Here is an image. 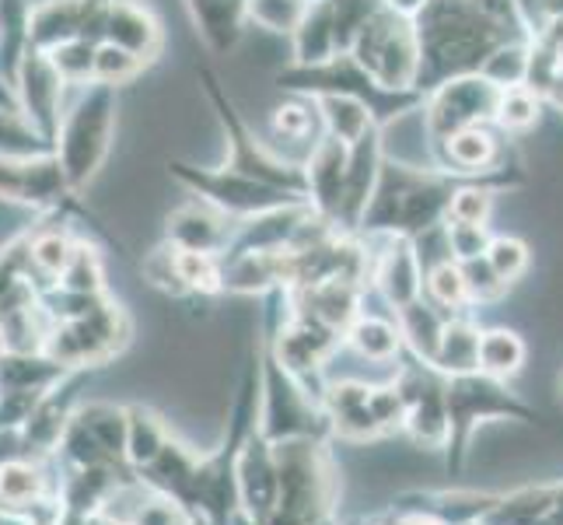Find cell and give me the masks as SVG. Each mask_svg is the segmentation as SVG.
Returning <instances> with one entry per match:
<instances>
[{
    "label": "cell",
    "instance_id": "45",
    "mask_svg": "<svg viewBox=\"0 0 563 525\" xmlns=\"http://www.w3.org/2000/svg\"><path fill=\"white\" fill-rule=\"evenodd\" d=\"M53 144L38 133L25 112L0 109V154H49Z\"/></svg>",
    "mask_w": 563,
    "mask_h": 525
},
{
    "label": "cell",
    "instance_id": "44",
    "mask_svg": "<svg viewBox=\"0 0 563 525\" xmlns=\"http://www.w3.org/2000/svg\"><path fill=\"white\" fill-rule=\"evenodd\" d=\"M151 64L144 56L130 53L115 43H99V56H95V85H109V88H123L130 81H137V77L147 70Z\"/></svg>",
    "mask_w": 563,
    "mask_h": 525
},
{
    "label": "cell",
    "instance_id": "28",
    "mask_svg": "<svg viewBox=\"0 0 563 525\" xmlns=\"http://www.w3.org/2000/svg\"><path fill=\"white\" fill-rule=\"evenodd\" d=\"M490 127L494 123H479V127H465L452 133L441 147H434L438 165L459 175H490L494 168H500V162L508 158V154L500 151V141Z\"/></svg>",
    "mask_w": 563,
    "mask_h": 525
},
{
    "label": "cell",
    "instance_id": "24",
    "mask_svg": "<svg viewBox=\"0 0 563 525\" xmlns=\"http://www.w3.org/2000/svg\"><path fill=\"white\" fill-rule=\"evenodd\" d=\"M382 162H385L382 127H372L361 141L351 144V162H346V197H343V218H340V231H346V236H357L364 210L375 197Z\"/></svg>",
    "mask_w": 563,
    "mask_h": 525
},
{
    "label": "cell",
    "instance_id": "35",
    "mask_svg": "<svg viewBox=\"0 0 563 525\" xmlns=\"http://www.w3.org/2000/svg\"><path fill=\"white\" fill-rule=\"evenodd\" d=\"M479 333L483 329L473 322L470 313L449 316L441 333V347L434 368L441 375H465V372H479Z\"/></svg>",
    "mask_w": 563,
    "mask_h": 525
},
{
    "label": "cell",
    "instance_id": "6",
    "mask_svg": "<svg viewBox=\"0 0 563 525\" xmlns=\"http://www.w3.org/2000/svg\"><path fill=\"white\" fill-rule=\"evenodd\" d=\"M115 112H120V99H115V88L109 85L81 88V99L64 112L53 154L77 197L91 186V179L109 158L115 138Z\"/></svg>",
    "mask_w": 563,
    "mask_h": 525
},
{
    "label": "cell",
    "instance_id": "47",
    "mask_svg": "<svg viewBox=\"0 0 563 525\" xmlns=\"http://www.w3.org/2000/svg\"><path fill=\"white\" fill-rule=\"evenodd\" d=\"M444 242H449V252L455 263L487 256V249L494 242L490 225H465V221H444Z\"/></svg>",
    "mask_w": 563,
    "mask_h": 525
},
{
    "label": "cell",
    "instance_id": "3",
    "mask_svg": "<svg viewBox=\"0 0 563 525\" xmlns=\"http://www.w3.org/2000/svg\"><path fill=\"white\" fill-rule=\"evenodd\" d=\"M333 438H295L274 445L277 504L263 525H340V466Z\"/></svg>",
    "mask_w": 563,
    "mask_h": 525
},
{
    "label": "cell",
    "instance_id": "55",
    "mask_svg": "<svg viewBox=\"0 0 563 525\" xmlns=\"http://www.w3.org/2000/svg\"><path fill=\"white\" fill-rule=\"evenodd\" d=\"M228 525H260V522H252V518H249L245 512H239V515H235V518H231Z\"/></svg>",
    "mask_w": 563,
    "mask_h": 525
},
{
    "label": "cell",
    "instance_id": "51",
    "mask_svg": "<svg viewBox=\"0 0 563 525\" xmlns=\"http://www.w3.org/2000/svg\"><path fill=\"white\" fill-rule=\"evenodd\" d=\"M0 109H14V112H22V102H18V91L11 85V77L0 70Z\"/></svg>",
    "mask_w": 563,
    "mask_h": 525
},
{
    "label": "cell",
    "instance_id": "49",
    "mask_svg": "<svg viewBox=\"0 0 563 525\" xmlns=\"http://www.w3.org/2000/svg\"><path fill=\"white\" fill-rule=\"evenodd\" d=\"M487 260H490V266L500 274L504 284H515L529 270L532 252H529L526 242L515 239V236H494V242L487 249Z\"/></svg>",
    "mask_w": 563,
    "mask_h": 525
},
{
    "label": "cell",
    "instance_id": "11",
    "mask_svg": "<svg viewBox=\"0 0 563 525\" xmlns=\"http://www.w3.org/2000/svg\"><path fill=\"white\" fill-rule=\"evenodd\" d=\"M130 337H133V322L126 316V308L115 298H109L99 308H91L88 316L56 322L46 343V354L67 364L70 372H91V368H102L112 358H120Z\"/></svg>",
    "mask_w": 563,
    "mask_h": 525
},
{
    "label": "cell",
    "instance_id": "15",
    "mask_svg": "<svg viewBox=\"0 0 563 525\" xmlns=\"http://www.w3.org/2000/svg\"><path fill=\"white\" fill-rule=\"evenodd\" d=\"M396 385L402 393V435L420 449L444 452L449 445V400H444L449 375L406 354L396 372Z\"/></svg>",
    "mask_w": 563,
    "mask_h": 525
},
{
    "label": "cell",
    "instance_id": "23",
    "mask_svg": "<svg viewBox=\"0 0 563 525\" xmlns=\"http://www.w3.org/2000/svg\"><path fill=\"white\" fill-rule=\"evenodd\" d=\"M239 501L252 522H266L277 504V452L274 441L260 435V427L249 435L239 456Z\"/></svg>",
    "mask_w": 563,
    "mask_h": 525
},
{
    "label": "cell",
    "instance_id": "7",
    "mask_svg": "<svg viewBox=\"0 0 563 525\" xmlns=\"http://www.w3.org/2000/svg\"><path fill=\"white\" fill-rule=\"evenodd\" d=\"M197 77H200V88L207 95V102L218 116V123L224 130V141H228V168H235L242 175H252V179H260L266 186H277V189H287V193H298V197L308 200V179H305V165L298 162H287V158H277L274 151H266L260 144V138L252 133V127L242 120L239 106L231 102L228 88L221 85V77L213 67L200 64L197 67Z\"/></svg>",
    "mask_w": 563,
    "mask_h": 525
},
{
    "label": "cell",
    "instance_id": "34",
    "mask_svg": "<svg viewBox=\"0 0 563 525\" xmlns=\"http://www.w3.org/2000/svg\"><path fill=\"white\" fill-rule=\"evenodd\" d=\"M172 438V427L158 411L144 403H126V462L133 473L147 470Z\"/></svg>",
    "mask_w": 563,
    "mask_h": 525
},
{
    "label": "cell",
    "instance_id": "58",
    "mask_svg": "<svg viewBox=\"0 0 563 525\" xmlns=\"http://www.w3.org/2000/svg\"><path fill=\"white\" fill-rule=\"evenodd\" d=\"M0 46H4V32H0Z\"/></svg>",
    "mask_w": 563,
    "mask_h": 525
},
{
    "label": "cell",
    "instance_id": "26",
    "mask_svg": "<svg viewBox=\"0 0 563 525\" xmlns=\"http://www.w3.org/2000/svg\"><path fill=\"white\" fill-rule=\"evenodd\" d=\"M364 287L357 281H319L308 287H290L287 298L298 313L319 319L322 326L336 329V333L346 337V329L354 326V319L361 316V298Z\"/></svg>",
    "mask_w": 563,
    "mask_h": 525
},
{
    "label": "cell",
    "instance_id": "57",
    "mask_svg": "<svg viewBox=\"0 0 563 525\" xmlns=\"http://www.w3.org/2000/svg\"><path fill=\"white\" fill-rule=\"evenodd\" d=\"M556 389H560V403H563V372H560V379H556Z\"/></svg>",
    "mask_w": 563,
    "mask_h": 525
},
{
    "label": "cell",
    "instance_id": "4",
    "mask_svg": "<svg viewBox=\"0 0 563 525\" xmlns=\"http://www.w3.org/2000/svg\"><path fill=\"white\" fill-rule=\"evenodd\" d=\"M449 400V445H444V470L459 477L470 459L473 438L483 424L515 420V424H542V414L529 406L518 393H511L508 382L494 379L487 372H465L449 375L444 385Z\"/></svg>",
    "mask_w": 563,
    "mask_h": 525
},
{
    "label": "cell",
    "instance_id": "33",
    "mask_svg": "<svg viewBox=\"0 0 563 525\" xmlns=\"http://www.w3.org/2000/svg\"><path fill=\"white\" fill-rule=\"evenodd\" d=\"M444 322H449V316H444L441 308L431 305L427 298L399 308V313H396V326H399V333H402L406 354H413L417 361L434 368L438 347H441V333H444Z\"/></svg>",
    "mask_w": 563,
    "mask_h": 525
},
{
    "label": "cell",
    "instance_id": "29",
    "mask_svg": "<svg viewBox=\"0 0 563 525\" xmlns=\"http://www.w3.org/2000/svg\"><path fill=\"white\" fill-rule=\"evenodd\" d=\"M81 239L70 236L64 218H43L29 228V260H32V284L43 291L64 277V270Z\"/></svg>",
    "mask_w": 563,
    "mask_h": 525
},
{
    "label": "cell",
    "instance_id": "21",
    "mask_svg": "<svg viewBox=\"0 0 563 525\" xmlns=\"http://www.w3.org/2000/svg\"><path fill=\"white\" fill-rule=\"evenodd\" d=\"M423 263L413 239L382 236V249L372 252V284L393 305V313L423 298Z\"/></svg>",
    "mask_w": 563,
    "mask_h": 525
},
{
    "label": "cell",
    "instance_id": "8",
    "mask_svg": "<svg viewBox=\"0 0 563 525\" xmlns=\"http://www.w3.org/2000/svg\"><path fill=\"white\" fill-rule=\"evenodd\" d=\"M256 354H260V435L274 445L295 438H329L322 400H316L287 372L263 337L256 340Z\"/></svg>",
    "mask_w": 563,
    "mask_h": 525
},
{
    "label": "cell",
    "instance_id": "41",
    "mask_svg": "<svg viewBox=\"0 0 563 525\" xmlns=\"http://www.w3.org/2000/svg\"><path fill=\"white\" fill-rule=\"evenodd\" d=\"M316 102L322 112L325 133L340 138L346 147H351L354 141H361L372 127H378L375 116L367 112L357 99H346V95H322V99H316Z\"/></svg>",
    "mask_w": 563,
    "mask_h": 525
},
{
    "label": "cell",
    "instance_id": "5",
    "mask_svg": "<svg viewBox=\"0 0 563 525\" xmlns=\"http://www.w3.org/2000/svg\"><path fill=\"white\" fill-rule=\"evenodd\" d=\"M277 88L290 91V95H308V99L346 95V99H357L367 112H372L382 130L393 120H399V116L423 106L420 91H396V88L378 85L351 53H340V56H333V61L312 64V67L290 64L277 74Z\"/></svg>",
    "mask_w": 563,
    "mask_h": 525
},
{
    "label": "cell",
    "instance_id": "13",
    "mask_svg": "<svg viewBox=\"0 0 563 525\" xmlns=\"http://www.w3.org/2000/svg\"><path fill=\"white\" fill-rule=\"evenodd\" d=\"M0 200L35 210L38 218H70L88 210L70 189L56 154H0Z\"/></svg>",
    "mask_w": 563,
    "mask_h": 525
},
{
    "label": "cell",
    "instance_id": "9",
    "mask_svg": "<svg viewBox=\"0 0 563 525\" xmlns=\"http://www.w3.org/2000/svg\"><path fill=\"white\" fill-rule=\"evenodd\" d=\"M322 411L329 420V438L340 441L361 445L402 431V393L396 379L385 385L329 382L322 393Z\"/></svg>",
    "mask_w": 563,
    "mask_h": 525
},
{
    "label": "cell",
    "instance_id": "1",
    "mask_svg": "<svg viewBox=\"0 0 563 525\" xmlns=\"http://www.w3.org/2000/svg\"><path fill=\"white\" fill-rule=\"evenodd\" d=\"M413 29L420 43L417 88L423 95L452 77L483 74V67L508 43H529L500 29L494 18L479 11L476 0H427L413 14Z\"/></svg>",
    "mask_w": 563,
    "mask_h": 525
},
{
    "label": "cell",
    "instance_id": "36",
    "mask_svg": "<svg viewBox=\"0 0 563 525\" xmlns=\"http://www.w3.org/2000/svg\"><path fill=\"white\" fill-rule=\"evenodd\" d=\"M343 343L354 347L361 358L375 361V364H393L402 358V350H406L396 319H382V316H367V313H361L354 319V326L346 329Z\"/></svg>",
    "mask_w": 563,
    "mask_h": 525
},
{
    "label": "cell",
    "instance_id": "38",
    "mask_svg": "<svg viewBox=\"0 0 563 525\" xmlns=\"http://www.w3.org/2000/svg\"><path fill=\"white\" fill-rule=\"evenodd\" d=\"M423 298L438 305L444 316H462L470 313V287H465V274H462V263H455L452 256L434 263L431 270L423 274Z\"/></svg>",
    "mask_w": 563,
    "mask_h": 525
},
{
    "label": "cell",
    "instance_id": "17",
    "mask_svg": "<svg viewBox=\"0 0 563 525\" xmlns=\"http://www.w3.org/2000/svg\"><path fill=\"white\" fill-rule=\"evenodd\" d=\"M11 81H14V91H18V102H22L25 120L56 147V133H60V123H64L67 81L60 77V70L53 67L49 53L25 46Z\"/></svg>",
    "mask_w": 563,
    "mask_h": 525
},
{
    "label": "cell",
    "instance_id": "22",
    "mask_svg": "<svg viewBox=\"0 0 563 525\" xmlns=\"http://www.w3.org/2000/svg\"><path fill=\"white\" fill-rule=\"evenodd\" d=\"M346 162H351V147L340 138H333V133H322V141L305 158L308 204L336 228L343 218V197H346Z\"/></svg>",
    "mask_w": 563,
    "mask_h": 525
},
{
    "label": "cell",
    "instance_id": "12",
    "mask_svg": "<svg viewBox=\"0 0 563 525\" xmlns=\"http://www.w3.org/2000/svg\"><path fill=\"white\" fill-rule=\"evenodd\" d=\"M56 462L64 470H88V466H109V470L133 473L126 462V406L91 400L74 411L67 431L56 445Z\"/></svg>",
    "mask_w": 563,
    "mask_h": 525
},
{
    "label": "cell",
    "instance_id": "14",
    "mask_svg": "<svg viewBox=\"0 0 563 525\" xmlns=\"http://www.w3.org/2000/svg\"><path fill=\"white\" fill-rule=\"evenodd\" d=\"M168 175L176 179L183 189H189L192 197H203L210 200L213 207H221L231 218H256V214H266L274 207H287V204H301L305 197L298 193H287V189H277V186H266L260 179H252V175H242L228 165H189V162H179L172 158L168 162Z\"/></svg>",
    "mask_w": 563,
    "mask_h": 525
},
{
    "label": "cell",
    "instance_id": "25",
    "mask_svg": "<svg viewBox=\"0 0 563 525\" xmlns=\"http://www.w3.org/2000/svg\"><path fill=\"white\" fill-rule=\"evenodd\" d=\"M102 43H115L144 56L147 64H154L165 46V29L158 22V14H154L144 0H109Z\"/></svg>",
    "mask_w": 563,
    "mask_h": 525
},
{
    "label": "cell",
    "instance_id": "56",
    "mask_svg": "<svg viewBox=\"0 0 563 525\" xmlns=\"http://www.w3.org/2000/svg\"><path fill=\"white\" fill-rule=\"evenodd\" d=\"M192 525H213L210 518H203V515H192Z\"/></svg>",
    "mask_w": 563,
    "mask_h": 525
},
{
    "label": "cell",
    "instance_id": "30",
    "mask_svg": "<svg viewBox=\"0 0 563 525\" xmlns=\"http://www.w3.org/2000/svg\"><path fill=\"white\" fill-rule=\"evenodd\" d=\"M197 466H200V452H192L186 441H179L172 435L165 441V449L158 452L147 470L137 473V480L144 483L147 491H158L183 501L189 508V494H192V480H197Z\"/></svg>",
    "mask_w": 563,
    "mask_h": 525
},
{
    "label": "cell",
    "instance_id": "16",
    "mask_svg": "<svg viewBox=\"0 0 563 525\" xmlns=\"http://www.w3.org/2000/svg\"><path fill=\"white\" fill-rule=\"evenodd\" d=\"M497 99H500V85L490 81L487 74H462L431 88L423 95V106H420L431 147H441L452 133L465 127L494 123Z\"/></svg>",
    "mask_w": 563,
    "mask_h": 525
},
{
    "label": "cell",
    "instance_id": "20",
    "mask_svg": "<svg viewBox=\"0 0 563 525\" xmlns=\"http://www.w3.org/2000/svg\"><path fill=\"white\" fill-rule=\"evenodd\" d=\"M88 372H70L60 385H53L49 393L35 403L32 417L25 420L22 435V449L32 459H53L56 445H60L67 424L74 417V411L81 406V389H85Z\"/></svg>",
    "mask_w": 563,
    "mask_h": 525
},
{
    "label": "cell",
    "instance_id": "39",
    "mask_svg": "<svg viewBox=\"0 0 563 525\" xmlns=\"http://www.w3.org/2000/svg\"><path fill=\"white\" fill-rule=\"evenodd\" d=\"M539 112H542V95L536 88H529V85L500 88L494 127L508 133V138H526L529 130L539 127Z\"/></svg>",
    "mask_w": 563,
    "mask_h": 525
},
{
    "label": "cell",
    "instance_id": "40",
    "mask_svg": "<svg viewBox=\"0 0 563 525\" xmlns=\"http://www.w3.org/2000/svg\"><path fill=\"white\" fill-rule=\"evenodd\" d=\"M274 133L284 141H301L312 151L325 133L319 102L308 99V95H295V102H284L280 109H274Z\"/></svg>",
    "mask_w": 563,
    "mask_h": 525
},
{
    "label": "cell",
    "instance_id": "42",
    "mask_svg": "<svg viewBox=\"0 0 563 525\" xmlns=\"http://www.w3.org/2000/svg\"><path fill=\"white\" fill-rule=\"evenodd\" d=\"M56 287L74 291V295H109L106 287V263H102V252L95 242L81 239L74 249V256L64 270V277L56 281Z\"/></svg>",
    "mask_w": 563,
    "mask_h": 525
},
{
    "label": "cell",
    "instance_id": "53",
    "mask_svg": "<svg viewBox=\"0 0 563 525\" xmlns=\"http://www.w3.org/2000/svg\"><path fill=\"white\" fill-rule=\"evenodd\" d=\"M423 4H427V0H385V8H393V11H399L406 18H413Z\"/></svg>",
    "mask_w": 563,
    "mask_h": 525
},
{
    "label": "cell",
    "instance_id": "46",
    "mask_svg": "<svg viewBox=\"0 0 563 525\" xmlns=\"http://www.w3.org/2000/svg\"><path fill=\"white\" fill-rule=\"evenodd\" d=\"M308 0H249V22L274 35H295Z\"/></svg>",
    "mask_w": 563,
    "mask_h": 525
},
{
    "label": "cell",
    "instance_id": "31",
    "mask_svg": "<svg viewBox=\"0 0 563 525\" xmlns=\"http://www.w3.org/2000/svg\"><path fill=\"white\" fill-rule=\"evenodd\" d=\"M290 53H295L298 67H312L325 64L340 56V39H336V22H333V8L329 0H308V8L301 14V22L290 35Z\"/></svg>",
    "mask_w": 563,
    "mask_h": 525
},
{
    "label": "cell",
    "instance_id": "48",
    "mask_svg": "<svg viewBox=\"0 0 563 525\" xmlns=\"http://www.w3.org/2000/svg\"><path fill=\"white\" fill-rule=\"evenodd\" d=\"M32 281V260H29V228L22 236H14L11 242L0 245V302H4L11 291Z\"/></svg>",
    "mask_w": 563,
    "mask_h": 525
},
{
    "label": "cell",
    "instance_id": "43",
    "mask_svg": "<svg viewBox=\"0 0 563 525\" xmlns=\"http://www.w3.org/2000/svg\"><path fill=\"white\" fill-rule=\"evenodd\" d=\"M95 56H99V43H95V39H67V43L49 50L53 67L60 70L67 85H77V88L95 85Z\"/></svg>",
    "mask_w": 563,
    "mask_h": 525
},
{
    "label": "cell",
    "instance_id": "32",
    "mask_svg": "<svg viewBox=\"0 0 563 525\" xmlns=\"http://www.w3.org/2000/svg\"><path fill=\"white\" fill-rule=\"evenodd\" d=\"M70 375V368L60 364L46 350L35 354H8L0 350V389H22V393H49Z\"/></svg>",
    "mask_w": 563,
    "mask_h": 525
},
{
    "label": "cell",
    "instance_id": "37",
    "mask_svg": "<svg viewBox=\"0 0 563 525\" xmlns=\"http://www.w3.org/2000/svg\"><path fill=\"white\" fill-rule=\"evenodd\" d=\"M526 358H529V347L515 329L494 326L479 333V372L508 382L526 368Z\"/></svg>",
    "mask_w": 563,
    "mask_h": 525
},
{
    "label": "cell",
    "instance_id": "19",
    "mask_svg": "<svg viewBox=\"0 0 563 525\" xmlns=\"http://www.w3.org/2000/svg\"><path fill=\"white\" fill-rule=\"evenodd\" d=\"M239 218H231L221 207L203 197H189L165 218V242L189 252H213L224 256L231 239H235Z\"/></svg>",
    "mask_w": 563,
    "mask_h": 525
},
{
    "label": "cell",
    "instance_id": "2",
    "mask_svg": "<svg viewBox=\"0 0 563 525\" xmlns=\"http://www.w3.org/2000/svg\"><path fill=\"white\" fill-rule=\"evenodd\" d=\"M476 175H459L449 168H417L396 158L382 162V175L375 186V197L367 204L357 236L361 239H382V236H402L420 239L431 228L444 225L455 189Z\"/></svg>",
    "mask_w": 563,
    "mask_h": 525
},
{
    "label": "cell",
    "instance_id": "27",
    "mask_svg": "<svg viewBox=\"0 0 563 525\" xmlns=\"http://www.w3.org/2000/svg\"><path fill=\"white\" fill-rule=\"evenodd\" d=\"M197 35L213 56L235 53L249 22V0H183Z\"/></svg>",
    "mask_w": 563,
    "mask_h": 525
},
{
    "label": "cell",
    "instance_id": "54",
    "mask_svg": "<svg viewBox=\"0 0 563 525\" xmlns=\"http://www.w3.org/2000/svg\"><path fill=\"white\" fill-rule=\"evenodd\" d=\"M0 525H43V522L32 518V515H18V512L0 508Z\"/></svg>",
    "mask_w": 563,
    "mask_h": 525
},
{
    "label": "cell",
    "instance_id": "18",
    "mask_svg": "<svg viewBox=\"0 0 563 525\" xmlns=\"http://www.w3.org/2000/svg\"><path fill=\"white\" fill-rule=\"evenodd\" d=\"M109 0H38L29 14V46L56 50L67 39L102 43Z\"/></svg>",
    "mask_w": 563,
    "mask_h": 525
},
{
    "label": "cell",
    "instance_id": "52",
    "mask_svg": "<svg viewBox=\"0 0 563 525\" xmlns=\"http://www.w3.org/2000/svg\"><path fill=\"white\" fill-rule=\"evenodd\" d=\"M81 525H130L120 512H112V508H99V512H91Z\"/></svg>",
    "mask_w": 563,
    "mask_h": 525
},
{
    "label": "cell",
    "instance_id": "10",
    "mask_svg": "<svg viewBox=\"0 0 563 525\" xmlns=\"http://www.w3.org/2000/svg\"><path fill=\"white\" fill-rule=\"evenodd\" d=\"M351 56L378 85L396 88V91H420L417 88L420 43H417L413 18H406L393 8H382L372 22L361 29Z\"/></svg>",
    "mask_w": 563,
    "mask_h": 525
},
{
    "label": "cell",
    "instance_id": "50",
    "mask_svg": "<svg viewBox=\"0 0 563 525\" xmlns=\"http://www.w3.org/2000/svg\"><path fill=\"white\" fill-rule=\"evenodd\" d=\"M462 274H465V287H470V298L473 305H483V302H497L504 291L511 284H504L500 274L490 266L487 256H476V260H465L462 263Z\"/></svg>",
    "mask_w": 563,
    "mask_h": 525
}]
</instances>
